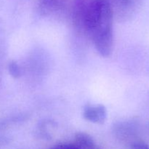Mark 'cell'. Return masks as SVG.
Returning a JSON list of instances; mask_svg holds the SVG:
<instances>
[{
  "instance_id": "4",
  "label": "cell",
  "mask_w": 149,
  "mask_h": 149,
  "mask_svg": "<svg viewBox=\"0 0 149 149\" xmlns=\"http://www.w3.org/2000/svg\"><path fill=\"white\" fill-rule=\"evenodd\" d=\"M74 144L78 149H98L93 138L85 132H78L75 135Z\"/></svg>"
},
{
  "instance_id": "1",
  "label": "cell",
  "mask_w": 149,
  "mask_h": 149,
  "mask_svg": "<svg viewBox=\"0 0 149 149\" xmlns=\"http://www.w3.org/2000/svg\"><path fill=\"white\" fill-rule=\"evenodd\" d=\"M113 10L108 0H93L85 7L84 23L93 42L113 38Z\"/></svg>"
},
{
  "instance_id": "7",
  "label": "cell",
  "mask_w": 149,
  "mask_h": 149,
  "mask_svg": "<svg viewBox=\"0 0 149 149\" xmlns=\"http://www.w3.org/2000/svg\"><path fill=\"white\" fill-rule=\"evenodd\" d=\"M52 149H78L74 143H60L55 146Z\"/></svg>"
},
{
  "instance_id": "5",
  "label": "cell",
  "mask_w": 149,
  "mask_h": 149,
  "mask_svg": "<svg viewBox=\"0 0 149 149\" xmlns=\"http://www.w3.org/2000/svg\"><path fill=\"white\" fill-rule=\"evenodd\" d=\"M142 0H112L119 10L130 12L135 10Z\"/></svg>"
},
{
  "instance_id": "3",
  "label": "cell",
  "mask_w": 149,
  "mask_h": 149,
  "mask_svg": "<svg viewBox=\"0 0 149 149\" xmlns=\"http://www.w3.org/2000/svg\"><path fill=\"white\" fill-rule=\"evenodd\" d=\"M65 0H40L39 11L42 15H48L61 10Z\"/></svg>"
},
{
  "instance_id": "2",
  "label": "cell",
  "mask_w": 149,
  "mask_h": 149,
  "mask_svg": "<svg viewBox=\"0 0 149 149\" xmlns=\"http://www.w3.org/2000/svg\"><path fill=\"white\" fill-rule=\"evenodd\" d=\"M86 120L95 124H103L107 118V110L103 105L86 106L83 111Z\"/></svg>"
},
{
  "instance_id": "8",
  "label": "cell",
  "mask_w": 149,
  "mask_h": 149,
  "mask_svg": "<svg viewBox=\"0 0 149 149\" xmlns=\"http://www.w3.org/2000/svg\"><path fill=\"white\" fill-rule=\"evenodd\" d=\"M133 149H149V146L143 142H136L132 144V146Z\"/></svg>"
},
{
  "instance_id": "6",
  "label": "cell",
  "mask_w": 149,
  "mask_h": 149,
  "mask_svg": "<svg viewBox=\"0 0 149 149\" xmlns=\"http://www.w3.org/2000/svg\"><path fill=\"white\" fill-rule=\"evenodd\" d=\"M8 71L10 76L14 79L20 78L21 76V70L20 65L16 61H12L8 64Z\"/></svg>"
}]
</instances>
